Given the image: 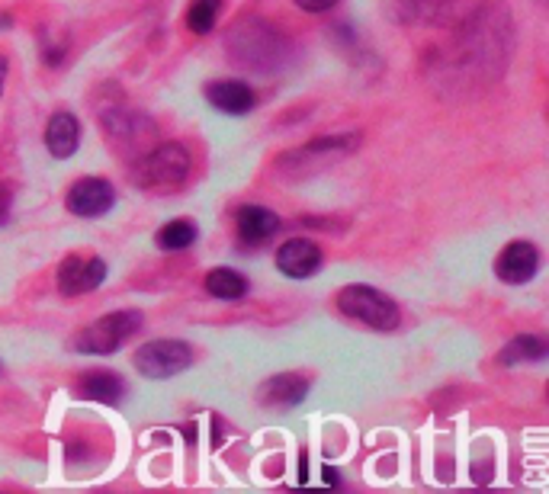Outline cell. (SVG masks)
Returning a JSON list of instances; mask_svg holds the SVG:
<instances>
[{
  "mask_svg": "<svg viewBox=\"0 0 549 494\" xmlns=\"http://www.w3.org/2000/svg\"><path fill=\"white\" fill-rule=\"evenodd\" d=\"M453 42L437 58L444 77L460 84H488L505 71L511 52V20L501 4H482L463 23L453 26Z\"/></svg>",
  "mask_w": 549,
  "mask_h": 494,
  "instance_id": "obj_1",
  "label": "cell"
},
{
  "mask_svg": "<svg viewBox=\"0 0 549 494\" xmlns=\"http://www.w3.org/2000/svg\"><path fill=\"white\" fill-rule=\"evenodd\" d=\"M228 52H232L241 65L270 71V68L283 65L286 39L264 20H244V23L232 26V33H228Z\"/></svg>",
  "mask_w": 549,
  "mask_h": 494,
  "instance_id": "obj_2",
  "label": "cell"
},
{
  "mask_svg": "<svg viewBox=\"0 0 549 494\" xmlns=\"http://www.w3.org/2000/svg\"><path fill=\"white\" fill-rule=\"evenodd\" d=\"M338 308H341V315L347 318H354L360 324H366V328H373V331H395L399 328V305H395L386 292H379L373 286H344L341 289V296H338Z\"/></svg>",
  "mask_w": 549,
  "mask_h": 494,
  "instance_id": "obj_3",
  "label": "cell"
},
{
  "mask_svg": "<svg viewBox=\"0 0 549 494\" xmlns=\"http://www.w3.org/2000/svg\"><path fill=\"white\" fill-rule=\"evenodd\" d=\"M190 167H193V158L187 148L177 142H164L158 148H151L148 154H142L139 167H135V180L148 190H174L190 177Z\"/></svg>",
  "mask_w": 549,
  "mask_h": 494,
  "instance_id": "obj_4",
  "label": "cell"
},
{
  "mask_svg": "<svg viewBox=\"0 0 549 494\" xmlns=\"http://www.w3.org/2000/svg\"><path fill=\"white\" fill-rule=\"evenodd\" d=\"M142 315L139 312H113L103 315L94 324H87L84 331L74 334V350L90 353V357H106V353L119 350L132 334H139Z\"/></svg>",
  "mask_w": 549,
  "mask_h": 494,
  "instance_id": "obj_5",
  "label": "cell"
},
{
  "mask_svg": "<svg viewBox=\"0 0 549 494\" xmlns=\"http://www.w3.org/2000/svg\"><path fill=\"white\" fill-rule=\"evenodd\" d=\"M392 17L411 26H440L453 29L463 23L469 13H476L485 0H392Z\"/></svg>",
  "mask_w": 549,
  "mask_h": 494,
  "instance_id": "obj_6",
  "label": "cell"
},
{
  "mask_svg": "<svg viewBox=\"0 0 549 494\" xmlns=\"http://www.w3.org/2000/svg\"><path fill=\"white\" fill-rule=\"evenodd\" d=\"M193 363V350L167 337V341H148L145 347H139L135 353V366L145 379H171L177 373H183Z\"/></svg>",
  "mask_w": 549,
  "mask_h": 494,
  "instance_id": "obj_7",
  "label": "cell"
},
{
  "mask_svg": "<svg viewBox=\"0 0 549 494\" xmlns=\"http://www.w3.org/2000/svg\"><path fill=\"white\" fill-rule=\"evenodd\" d=\"M106 280V264L97 254H71L61 260L58 267V292L61 296H87V292L100 289V283Z\"/></svg>",
  "mask_w": 549,
  "mask_h": 494,
  "instance_id": "obj_8",
  "label": "cell"
},
{
  "mask_svg": "<svg viewBox=\"0 0 549 494\" xmlns=\"http://www.w3.org/2000/svg\"><path fill=\"white\" fill-rule=\"evenodd\" d=\"M113 203H116V190L103 177H84L74 183L65 196L68 212L78 215V219H100V215L113 209Z\"/></svg>",
  "mask_w": 549,
  "mask_h": 494,
  "instance_id": "obj_9",
  "label": "cell"
},
{
  "mask_svg": "<svg viewBox=\"0 0 549 494\" xmlns=\"http://www.w3.org/2000/svg\"><path fill=\"white\" fill-rule=\"evenodd\" d=\"M540 270V251L530 241H511L505 244V251L495 257V273L498 280H505L511 286L530 283Z\"/></svg>",
  "mask_w": 549,
  "mask_h": 494,
  "instance_id": "obj_10",
  "label": "cell"
},
{
  "mask_svg": "<svg viewBox=\"0 0 549 494\" xmlns=\"http://www.w3.org/2000/svg\"><path fill=\"white\" fill-rule=\"evenodd\" d=\"M277 267L289 280H309L322 270V247L309 238H293L277 251Z\"/></svg>",
  "mask_w": 549,
  "mask_h": 494,
  "instance_id": "obj_11",
  "label": "cell"
},
{
  "mask_svg": "<svg viewBox=\"0 0 549 494\" xmlns=\"http://www.w3.org/2000/svg\"><path fill=\"white\" fill-rule=\"evenodd\" d=\"M103 129L110 135V142H116L119 151H129V145L142 148V142L148 138L142 132H155V126H151L142 113H132L126 106H116V110L110 106V110H103Z\"/></svg>",
  "mask_w": 549,
  "mask_h": 494,
  "instance_id": "obj_12",
  "label": "cell"
},
{
  "mask_svg": "<svg viewBox=\"0 0 549 494\" xmlns=\"http://www.w3.org/2000/svg\"><path fill=\"white\" fill-rule=\"evenodd\" d=\"M235 222H238L241 244H248V247L264 244L280 231V215L270 212L267 206H241L238 215H235Z\"/></svg>",
  "mask_w": 549,
  "mask_h": 494,
  "instance_id": "obj_13",
  "label": "cell"
},
{
  "mask_svg": "<svg viewBox=\"0 0 549 494\" xmlns=\"http://www.w3.org/2000/svg\"><path fill=\"white\" fill-rule=\"evenodd\" d=\"M206 100L216 106L219 113H228V116H244L254 110V90L241 81H212L206 84Z\"/></svg>",
  "mask_w": 549,
  "mask_h": 494,
  "instance_id": "obj_14",
  "label": "cell"
},
{
  "mask_svg": "<svg viewBox=\"0 0 549 494\" xmlns=\"http://www.w3.org/2000/svg\"><path fill=\"white\" fill-rule=\"evenodd\" d=\"M305 395H309V382L296 373H280L261 385L257 401H261L264 408H293Z\"/></svg>",
  "mask_w": 549,
  "mask_h": 494,
  "instance_id": "obj_15",
  "label": "cell"
},
{
  "mask_svg": "<svg viewBox=\"0 0 549 494\" xmlns=\"http://www.w3.org/2000/svg\"><path fill=\"white\" fill-rule=\"evenodd\" d=\"M81 145V126L71 113H55L45 126V148H49L55 158H71Z\"/></svg>",
  "mask_w": 549,
  "mask_h": 494,
  "instance_id": "obj_16",
  "label": "cell"
},
{
  "mask_svg": "<svg viewBox=\"0 0 549 494\" xmlns=\"http://www.w3.org/2000/svg\"><path fill=\"white\" fill-rule=\"evenodd\" d=\"M122 392H126V385L113 373H87L78 382V395L87 401H100V405H119Z\"/></svg>",
  "mask_w": 549,
  "mask_h": 494,
  "instance_id": "obj_17",
  "label": "cell"
},
{
  "mask_svg": "<svg viewBox=\"0 0 549 494\" xmlns=\"http://www.w3.org/2000/svg\"><path fill=\"white\" fill-rule=\"evenodd\" d=\"M546 341L537 334H521V337H514V341H508V347L498 353V363L501 366H521V363H540L546 360Z\"/></svg>",
  "mask_w": 549,
  "mask_h": 494,
  "instance_id": "obj_18",
  "label": "cell"
},
{
  "mask_svg": "<svg viewBox=\"0 0 549 494\" xmlns=\"http://www.w3.org/2000/svg\"><path fill=\"white\" fill-rule=\"evenodd\" d=\"M206 292L216 299H225V302H235V299H244L248 296V280L238 273V270H228V267H219L206 276Z\"/></svg>",
  "mask_w": 549,
  "mask_h": 494,
  "instance_id": "obj_19",
  "label": "cell"
},
{
  "mask_svg": "<svg viewBox=\"0 0 549 494\" xmlns=\"http://www.w3.org/2000/svg\"><path fill=\"white\" fill-rule=\"evenodd\" d=\"M196 235H200V231H196V225L190 219H174L158 228L155 241L161 251H183V247H190L196 241Z\"/></svg>",
  "mask_w": 549,
  "mask_h": 494,
  "instance_id": "obj_20",
  "label": "cell"
},
{
  "mask_svg": "<svg viewBox=\"0 0 549 494\" xmlns=\"http://www.w3.org/2000/svg\"><path fill=\"white\" fill-rule=\"evenodd\" d=\"M219 13H222V0H193L190 10H187L190 33H196V36L212 33V26H216Z\"/></svg>",
  "mask_w": 549,
  "mask_h": 494,
  "instance_id": "obj_21",
  "label": "cell"
},
{
  "mask_svg": "<svg viewBox=\"0 0 549 494\" xmlns=\"http://www.w3.org/2000/svg\"><path fill=\"white\" fill-rule=\"evenodd\" d=\"M296 7L305 13H328L331 7H338V0H296Z\"/></svg>",
  "mask_w": 549,
  "mask_h": 494,
  "instance_id": "obj_22",
  "label": "cell"
},
{
  "mask_svg": "<svg viewBox=\"0 0 549 494\" xmlns=\"http://www.w3.org/2000/svg\"><path fill=\"white\" fill-rule=\"evenodd\" d=\"M7 215H10V190L0 183V225L7 222Z\"/></svg>",
  "mask_w": 549,
  "mask_h": 494,
  "instance_id": "obj_23",
  "label": "cell"
},
{
  "mask_svg": "<svg viewBox=\"0 0 549 494\" xmlns=\"http://www.w3.org/2000/svg\"><path fill=\"white\" fill-rule=\"evenodd\" d=\"M4 77H7V58L0 55V94H4Z\"/></svg>",
  "mask_w": 549,
  "mask_h": 494,
  "instance_id": "obj_24",
  "label": "cell"
},
{
  "mask_svg": "<svg viewBox=\"0 0 549 494\" xmlns=\"http://www.w3.org/2000/svg\"><path fill=\"white\" fill-rule=\"evenodd\" d=\"M325 478H328V485H338V475H334V469H331V466L325 469Z\"/></svg>",
  "mask_w": 549,
  "mask_h": 494,
  "instance_id": "obj_25",
  "label": "cell"
},
{
  "mask_svg": "<svg viewBox=\"0 0 549 494\" xmlns=\"http://www.w3.org/2000/svg\"><path fill=\"white\" fill-rule=\"evenodd\" d=\"M13 26V20L7 17V13H0V29H10Z\"/></svg>",
  "mask_w": 549,
  "mask_h": 494,
  "instance_id": "obj_26",
  "label": "cell"
}]
</instances>
